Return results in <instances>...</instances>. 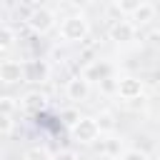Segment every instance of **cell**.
<instances>
[{"instance_id":"1","label":"cell","mask_w":160,"mask_h":160,"mask_svg":"<svg viewBox=\"0 0 160 160\" xmlns=\"http://www.w3.org/2000/svg\"><path fill=\"white\" fill-rule=\"evenodd\" d=\"M58 32H60V38L65 42H82L88 38V32H90V22H88V18L82 12H70V15H65L60 20Z\"/></svg>"},{"instance_id":"2","label":"cell","mask_w":160,"mask_h":160,"mask_svg":"<svg viewBox=\"0 0 160 160\" xmlns=\"http://www.w3.org/2000/svg\"><path fill=\"white\" fill-rule=\"evenodd\" d=\"M28 28L35 32V35H45V32H50L52 28H55V22H58V18H55V10L52 8H48V5H35L32 10H30V15H28Z\"/></svg>"},{"instance_id":"3","label":"cell","mask_w":160,"mask_h":160,"mask_svg":"<svg viewBox=\"0 0 160 160\" xmlns=\"http://www.w3.org/2000/svg\"><path fill=\"white\" fill-rule=\"evenodd\" d=\"M72 138H75V142H80V145H92V142L102 140V132H100V128H98V120L90 118V115H82V120L72 128Z\"/></svg>"},{"instance_id":"4","label":"cell","mask_w":160,"mask_h":160,"mask_svg":"<svg viewBox=\"0 0 160 160\" xmlns=\"http://www.w3.org/2000/svg\"><path fill=\"white\" fill-rule=\"evenodd\" d=\"M0 80L5 85L25 82V62H20V60H2L0 62Z\"/></svg>"},{"instance_id":"5","label":"cell","mask_w":160,"mask_h":160,"mask_svg":"<svg viewBox=\"0 0 160 160\" xmlns=\"http://www.w3.org/2000/svg\"><path fill=\"white\" fill-rule=\"evenodd\" d=\"M142 90H145V85H142V80H140V78L125 75V78H120V80H118V98H122L125 102L142 98Z\"/></svg>"},{"instance_id":"6","label":"cell","mask_w":160,"mask_h":160,"mask_svg":"<svg viewBox=\"0 0 160 160\" xmlns=\"http://www.w3.org/2000/svg\"><path fill=\"white\" fill-rule=\"evenodd\" d=\"M65 95H68V100H72L75 105H78V102H85L88 95H90V80H88L85 75L70 78L68 85H65Z\"/></svg>"},{"instance_id":"7","label":"cell","mask_w":160,"mask_h":160,"mask_svg":"<svg viewBox=\"0 0 160 160\" xmlns=\"http://www.w3.org/2000/svg\"><path fill=\"white\" fill-rule=\"evenodd\" d=\"M135 32H138V28H135L130 20H120V22H112V25H110V30H108L110 40H115V42H120V45L130 42V40L135 38Z\"/></svg>"},{"instance_id":"8","label":"cell","mask_w":160,"mask_h":160,"mask_svg":"<svg viewBox=\"0 0 160 160\" xmlns=\"http://www.w3.org/2000/svg\"><path fill=\"white\" fill-rule=\"evenodd\" d=\"M50 68L45 60H25V82H42L48 80Z\"/></svg>"},{"instance_id":"9","label":"cell","mask_w":160,"mask_h":160,"mask_svg":"<svg viewBox=\"0 0 160 160\" xmlns=\"http://www.w3.org/2000/svg\"><path fill=\"white\" fill-rule=\"evenodd\" d=\"M155 12H158V5L155 2H140L138 5V10L128 18L135 28H140V25H148L150 20H155Z\"/></svg>"},{"instance_id":"10","label":"cell","mask_w":160,"mask_h":160,"mask_svg":"<svg viewBox=\"0 0 160 160\" xmlns=\"http://www.w3.org/2000/svg\"><path fill=\"white\" fill-rule=\"evenodd\" d=\"M20 105H22L28 112H40V110L48 105V98H45V92H40V90H30V92H25V95L20 98Z\"/></svg>"},{"instance_id":"11","label":"cell","mask_w":160,"mask_h":160,"mask_svg":"<svg viewBox=\"0 0 160 160\" xmlns=\"http://www.w3.org/2000/svg\"><path fill=\"white\" fill-rule=\"evenodd\" d=\"M120 150H122V138L108 135L105 140H100V152L105 158H120Z\"/></svg>"},{"instance_id":"12","label":"cell","mask_w":160,"mask_h":160,"mask_svg":"<svg viewBox=\"0 0 160 160\" xmlns=\"http://www.w3.org/2000/svg\"><path fill=\"white\" fill-rule=\"evenodd\" d=\"M88 80H98V82H102V80H108L110 78V68L105 65V62H100V60H95V62H90L88 68H85V72H82Z\"/></svg>"},{"instance_id":"13","label":"cell","mask_w":160,"mask_h":160,"mask_svg":"<svg viewBox=\"0 0 160 160\" xmlns=\"http://www.w3.org/2000/svg\"><path fill=\"white\" fill-rule=\"evenodd\" d=\"M95 120H98V128H100V132H102V135H112V132H115V128H118L115 115H112V112H108V110H102L100 115H95Z\"/></svg>"},{"instance_id":"14","label":"cell","mask_w":160,"mask_h":160,"mask_svg":"<svg viewBox=\"0 0 160 160\" xmlns=\"http://www.w3.org/2000/svg\"><path fill=\"white\" fill-rule=\"evenodd\" d=\"M80 120H82V115H80V110H78V108H65V110H60V122H62V125H68L70 130H72Z\"/></svg>"},{"instance_id":"15","label":"cell","mask_w":160,"mask_h":160,"mask_svg":"<svg viewBox=\"0 0 160 160\" xmlns=\"http://www.w3.org/2000/svg\"><path fill=\"white\" fill-rule=\"evenodd\" d=\"M15 110H20V100L12 95H2L0 98V115H15Z\"/></svg>"},{"instance_id":"16","label":"cell","mask_w":160,"mask_h":160,"mask_svg":"<svg viewBox=\"0 0 160 160\" xmlns=\"http://www.w3.org/2000/svg\"><path fill=\"white\" fill-rule=\"evenodd\" d=\"M12 45H15V30H12L10 25H2V28H0V50L8 52Z\"/></svg>"},{"instance_id":"17","label":"cell","mask_w":160,"mask_h":160,"mask_svg":"<svg viewBox=\"0 0 160 160\" xmlns=\"http://www.w3.org/2000/svg\"><path fill=\"white\" fill-rule=\"evenodd\" d=\"M22 160H55V155H52L48 148L35 145V148H30V150L25 152V158H22Z\"/></svg>"},{"instance_id":"18","label":"cell","mask_w":160,"mask_h":160,"mask_svg":"<svg viewBox=\"0 0 160 160\" xmlns=\"http://www.w3.org/2000/svg\"><path fill=\"white\" fill-rule=\"evenodd\" d=\"M12 128H15V120L10 115H0V135L2 138H10L12 135Z\"/></svg>"},{"instance_id":"19","label":"cell","mask_w":160,"mask_h":160,"mask_svg":"<svg viewBox=\"0 0 160 160\" xmlns=\"http://www.w3.org/2000/svg\"><path fill=\"white\" fill-rule=\"evenodd\" d=\"M100 90H102L105 95H118V80H115V78L102 80V82H100Z\"/></svg>"},{"instance_id":"20","label":"cell","mask_w":160,"mask_h":160,"mask_svg":"<svg viewBox=\"0 0 160 160\" xmlns=\"http://www.w3.org/2000/svg\"><path fill=\"white\" fill-rule=\"evenodd\" d=\"M120 160H148V155H145V152H140V150H125Z\"/></svg>"},{"instance_id":"21","label":"cell","mask_w":160,"mask_h":160,"mask_svg":"<svg viewBox=\"0 0 160 160\" xmlns=\"http://www.w3.org/2000/svg\"><path fill=\"white\" fill-rule=\"evenodd\" d=\"M55 160H80V155H78L75 150H60V152L55 155Z\"/></svg>"},{"instance_id":"22","label":"cell","mask_w":160,"mask_h":160,"mask_svg":"<svg viewBox=\"0 0 160 160\" xmlns=\"http://www.w3.org/2000/svg\"><path fill=\"white\" fill-rule=\"evenodd\" d=\"M128 108H132V110H142V108H145V98H138V100H130V102H128Z\"/></svg>"},{"instance_id":"23","label":"cell","mask_w":160,"mask_h":160,"mask_svg":"<svg viewBox=\"0 0 160 160\" xmlns=\"http://www.w3.org/2000/svg\"><path fill=\"white\" fill-rule=\"evenodd\" d=\"M155 40L160 42V25H158V30H155Z\"/></svg>"}]
</instances>
